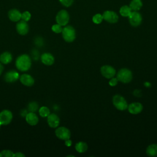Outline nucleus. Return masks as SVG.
I'll return each mask as SVG.
<instances>
[{"label":"nucleus","instance_id":"f257e3e1","mask_svg":"<svg viewBox=\"0 0 157 157\" xmlns=\"http://www.w3.org/2000/svg\"><path fill=\"white\" fill-rule=\"evenodd\" d=\"M16 67L20 71L24 72L28 71L31 66V60L29 55L23 54L19 56L15 61Z\"/></svg>","mask_w":157,"mask_h":157},{"label":"nucleus","instance_id":"f03ea898","mask_svg":"<svg viewBox=\"0 0 157 157\" xmlns=\"http://www.w3.org/2000/svg\"><path fill=\"white\" fill-rule=\"evenodd\" d=\"M117 78L122 83H128L132 79V72L127 68H122L118 71L117 74Z\"/></svg>","mask_w":157,"mask_h":157},{"label":"nucleus","instance_id":"7ed1b4c3","mask_svg":"<svg viewBox=\"0 0 157 157\" xmlns=\"http://www.w3.org/2000/svg\"><path fill=\"white\" fill-rule=\"evenodd\" d=\"M61 33L63 38L67 42H72L75 39V30L71 26H65L64 28H63Z\"/></svg>","mask_w":157,"mask_h":157},{"label":"nucleus","instance_id":"20e7f679","mask_svg":"<svg viewBox=\"0 0 157 157\" xmlns=\"http://www.w3.org/2000/svg\"><path fill=\"white\" fill-rule=\"evenodd\" d=\"M113 105L119 110H124L128 109V103L125 99L121 95L116 94L112 99Z\"/></svg>","mask_w":157,"mask_h":157},{"label":"nucleus","instance_id":"39448f33","mask_svg":"<svg viewBox=\"0 0 157 157\" xmlns=\"http://www.w3.org/2000/svg\"><path fill=\"white\" fill-rule=\"evenodd\" d=\"M128 17L130 25L134 27L139 26L142 21V17L137 11L131 12V14Z\"/></svg>","mask_w":157,"mask_h":157},{"label":"nucleus","instance_id":"423d86ee","mask_svg":"<svg viewBox=\"0 0 157 157\" xmlns=\"http://www.w3.org/2000/svg\"><path fill=\"white\" fill-rule=\"evenodd\" d=\"M56 21L61 26H66L69 21V15L66 10H61L56 16Z\"/></svg>","mask_w":157,"mask_h":157},{"label":"nucleus","instance_id":"0eeeda50","mask_svg":"<svg viewBox=\"0 0 157 157\" xmlns=\"http://www.w3.org/2000/svg\"><path fill=\"white\" fill-rule=\"evenodd\" d=\"M55 135L58 139L66 140L70 139L71 132L69 129L67 128L61 126L56 128V129L55 130Z\"/></svg>","mask_w":157,"mask_h":157},{"label":"nucleus","instance_id":"6e6552de","mask_svg":"<svg viewBox=\"0 0 157 157\" xmlns=\"http://www.w3.org/2000/svg\"><path fill=\"white\" fill-rule=\"evenodd\" d=\"M12 113L9 110H4L0 112V124L1 125H7L9 124L12 120Z\"/></svg>","mask_w":157,"mask_h":157},{"label":"nucleus","instance_id":"1a4fd4ad","mask_svg":"<svg viewBox=\"0 0 157 157\" xmlns=\"http://www.w3.org/2000/svg\"><path fill=\"white\" fill-rule=\"evenodd\" d=\"M101 73L103 77L107 78H111L115 76L116 71L111 66L104 65L101 67Z\"/></svg>","mask_w":157,"mask_h":157},{"label":"nucleus","instance_id":"9d476101","mask_svg":"<svg viewBox=\"0 0 157 157\" xmlns=\"http://www.w3.org/2000/svg\"><path fill=\"white\" fill-rule=\"evenodd\" d=\"M103 19L110 23H115L118 21V15L113 11L106 10L102 14Z\"/></svg>","mask_w":157,"mask_h":157},{"label":"nucleus","instance_id":"9b49d317","mask_svg":"<svg viewBox=\"0 0 157 157\" xmlns=\"http://www.w3.org/2000/svg\"><path fill=\"white\" fill-rule=\"evenodd\" d=\"M128 109L130 113L137 115L142 111L143 105L140 102H132L128 106Z\"/></svg>","mask_w":157,"mask_h":157},{"label":"nucleus","instance_id":"f8f14e48","mask_svg":"<svg viewBox=\"0 0 157 157\" xmlns=\"http://www.w3.org/2000/svg\"><path fill=\"white\" fill-rule=\"evenodd\" d=\"M16 29L20 35H26L29 31V26L26 21L24 20L20 21L16 25Z\"/></svg>","mask_w":157,"mask_h":157},{"label":"nucleus","instance_id":"ddd939ff","mask_svg":"<svg viewBox=\"0 0 157 157\" xmlns=\"http://www.w3.org/2000/svg\"><path fill=\"white\" fill-rule=\"evenodd\" d=\"M59 118L55 113H50L47 117V123L52 128H57L59 124Z\"/></svg>","mask_w":157,"mask_h":157},{"label":"nucleus","instance_id":"4468645a","mask_svg":"<svg viewBox=\"0 0 157 157\" xmlns=\"http://www.w3.org/2000/svg\"><path fill=\"white\" fill-rule=\"evenodd\" d=\"M19 74L14 71L12 70L7 72L4 75V80L9 83H13L17 81L19 78Z\"/></svg>","mask_w":157,"mask_h":157},{"label":"nucleus","instance_id":"2eb2a0df","mask_svg":"<svg viewBox=\"0 0 157 157\" xmlns=\"http://www.w3.org/2000/svg\"><path fill=\"white\" fill-rule=\"evenodd\" d=\"M41 61L47 66H51L54 63V56L50 53H44L40 56Z\"/></svg>","mask_w":157,"mask_h":157},{"label":"nucleus","instance_id":"dca6fc26","mask_svg":"<svg viewBox=\"0 0 157 157\" xmlns=\"http://www.w3.org/2000/svg\"><path fill=\"white\" fill-rule=\"evenodd\" d=\"M20 80L23 85L27 86H31L34 83V79L33 77L26 74H22L20 77Z\"/></svg>","mask_w":157,"mask_h":157},{"label":"nucleus","instance_id":"f3484780","mask_svg":"<svg viewBox=\"0 0 157 157\" xmlns=\"http://www.w3.org/2000/svg\"><path fill=\"white\" fill-rule=\"evenodd\" d=\"M25 119L26 122L31 126H34L37 124L39 122V118L37 115L35 113L32 112L28 113L26 114L25 117Z\"/></svg>","mask_w":157,"mask_h":157},{"label":"nucleus","instance_id":"a211bd4d","mask_svg":"<svg viewBox=\"0 0 157 157\" xmlns=\"http://www.w3.org/2000/svg\"><path fill=\"white\" fill-rule=\"evenodd\" d=\"M9 19L12 21H18L21 17V13L17 9H12L8 13Z\"/></svg>","mask_w":157,"mask_h":157},{"label":"nucleus","instance_id":"6ab92c4d","mask_svg":"<svg viewBox=\"0 0 157 157\" xmlns=\"http://www.w3.org/2000/svg\"><path fill=\"white\" fill-rule=\"evenodd\" d=\"M12 60V56L10 53L5 52L0 55V62L2 64H7L10 63Z\"/></svg>","mask_w":157,"mask_h":157},{"label":"nucleus","instance_id":"aec40b11","mask_svg":"<svg viewBox=\"0 0 157 157\" xmlns=\"http://www.w3.org/2000/svg\"><path fill=\"white\" fill-rule=\"evenodd\" d=\"M146 153L148 156H157V144H151L148 145L146 150Z\"/></svg>","mask_w":157,"mask_h":157},{"label":"nucleus","instance_id":"412c9836","mask_svg":"<svg viewBox=\"0 0 157 157\" xmlns=\"http://www.w3.org/2000/svg\"><path fill=\"white\" fill-rule=\"evenodd\" d=\"M142 7V2L141 0H132L129 4V7L133 11H138Z\"/></svg>","mask_w":157,"mask_h":157},{"label":"nucleus","instance_id":"4be33fe9","mask_svg":"<svg viewBox=\"0 0 157 157\" xmlns=\"http://www.w3.org/2000/svg\"><path fill=\"white\" fill-rule=\"evenodd\" d=\"M75 148L76 151L78 153H84L88 149L87 144L84 142H78L75 144Z\"/></svg>","mask_w":157,"mask_h":157},{"label":"nucleus","instance_id":"5701e85b","mask_svg":"<svg viewBox=\"0 0 157 157\" xmlns=\"http://www.w3.org/2000/svg\"><path fill=\"white\" fill-rule=\"evenodd\" d=\"M132 10L129 6H123L120 9V13L121 16L124 17H128L131 13Z\"/></svg>","mask_w":157,"mask_h":157},{"label":"nucleus","instance_id":"b1692460","mask_svg":"<svg viewBox=\"0 0 157 157\" xmlns=\"http://www.w3.org/2000/svg\"><path fill=\"white\" fill-rule=\"evenodd\" d=\"M39 115L42 117H47L50 113V109L46 106H42L39 109Z\"/></svg>","mask_w":157,"mask_h":157},{"label":"nucleus","instance_id":"393cba45","mask_svg":"<svg viewBox=\"0 0 157 157\" xmlns=\"http://www.w3.org/2000/svg\"><path fill=\"white\" fill-rule=\"evenodd\" d=\"M104 19H103L102 15H101L100 13L95 14L93 17V18H92V20H93V23H95V24H99V23H101L102 21Z\"/></svg>","mask_w":157,"mask_h":157},{"label":"nucleus","instance_id":"a878e982","mask_svg":"<svg viewBox=\"0 0 157 157\" xmlns=\"http://www.w3.org/2000/svg\"><path fill=\"white\" fill-rule=\"evenodd\" d=\"M14 153L9 150H4L1 151L0 157H13Z\"/></svg>","mask_w":157,"mask_h":157},{"label":"nucleus","instance_id":"bb28decb","mask_svg":"<svg viewBox=\"0 0 157 157\" xmlns=\"http://www.w3.org/2000/svg\"><path fill=\"white\" fill-rule=\"evenodd\" d=\"M52 30L55 33H60L62 32V30H63V28H62V26H61L59 24H55V25H53L52 27Z\"/></svg>","mask_w":157,"mask_h":157},{"label":"nucleus","instance_id":"cd10ccee","mask_svg":"<svg viewBox=\"0 0 157 157\" xmlns=\"http://www.w3.org/2000/svg\"><path fill=\"white\" fill-rule=\"evenodd\" d=\"M21 18L22 19V20L28 21L31 18V13L28 11H25L21 13Z\"/></svg>","mask_w":157,"mask_h":157},{"label":"nucleus","instance_id":"c85d7f7f","mask_svg":"<svg viewBox=\"0 0 157 157\" xmlns=\"http://www.w3.org/2000/svg\"><path fill=\"white\" fill-rule=\"evenodd\" d=\"M28 108L31 110V112H36L38 109V104L36 102H33L29 104Z\"/></svg>","mask_w":157,"mask_h":157},{"label":"nucleus","instance_id":"c756f323","mask_svg":"<svg viewBox=\"0 0 157 157\" xmlns=\"http://www.w3.org/2000/svg\"><path fill=\"white\" fill-rule=\"evenodd\" d=\"M59 2L64 6L68 7H70L72 4L74 0H59Z\"/></svg>","mask_w":157,"mask_h":157},{"label":"nucleus","instance_id":"7c9ffc66","mask_svg":"<svg viewBox=\"0 0 157 157\" xmlns=\"http://www.w3.org/2000/svg\"><path fill=\"white\" fill-rule=\"evenodd\" d=\"M118 82V79L117 78V77H116V78L112 77V78H111V79L109 80V85H110V86H115V85H117Z\"/></svg>","mask_w":157,"mask_h":157},{"label":"nucleus","instance_id":"2f4dec72","mask_svg":"<svg viewBox=\"0 0 157 157\" xmlns=\"http://www.w3.org/2000/svg\"><path fill=\"white\" fill-rule=\"evenodd\" d=\"M133 94H134V96H138V97L141 96V95H142L141 91H140V90H134V91Z\"/></svg>","mask_w":157,"mask_h":157},{"label":"nucleus","instance_id":"473e14b6","mask_svg":"<svg viewBox=\"0 0 157 157\" xmlns=\"http://www.w3.org/2000/svg\"><path fill=\"white\" fill-rule=\"evenodd\" d=\"M13 156H17V157H25V155L22 153L21 152H17L15 153H14Z\"/></svg>","mask_w":157,"mask_h":157},{"label":"nucleus","instance_id":"72a5a7b5","mask_svg":"<svg viewBox=\"0 0 157 157\" xmlns=\"http://www.w3.org/2000/svg\"><path fill=\"white\" fill-rule=\"evenodd\" d=\"M65 145L67 147H70L72 145V141L69 139L67 140H65Z\"/></svg>","mask_w":157,"mask_h":157},{"label":"nucleus","instance_id":"f704fd0d","mask_svg":"<svg viewBox=\"0 0 157 157\" xmlns=\"http://www.w3.org/2000/svg\"><path fill=\"white\" fill-rule=\"evenodd\" d=\"M3 69H4V67H3V66L1 64V62H0V75H1V74H2V71H3Z\"/></svg>","mask_w":157,"mask_h":157},{"label":"nucleus","instance_id":"c9c22d12","mask_svg":"<svg viewBox=\"0 0 157 157\" xmlns=\"http://www.w3.org/2000/svg\"><path fill=\"white\" fill-rule=\"evenodd\" d=\"M144 85L150 86V83H148V82H146V83H144Z\"/></svg>","mask_w":157,"mask_h":157},{"label":"nucleus","instance_id":"e433bc0d","mask_svg":"<svg viewBox=\"0 0 157 157\" xmlns=\"http://www.w3.org/2000/svg\"><path fill=\"white\" fill-rule=\"evenodd\" d=\"M1 124H0V128H1Z\"/></svg>","mask_w":157,"mask_h":157}]
</instances>
